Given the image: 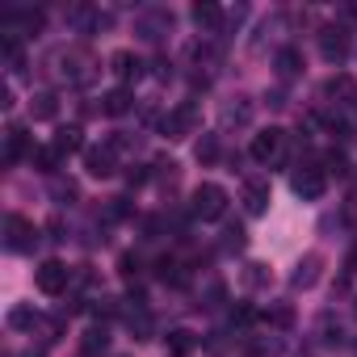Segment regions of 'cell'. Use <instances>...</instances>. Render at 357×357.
<instances>
[{"label": "cell", "instance_id": "7", "mask_svg": "<svg viewBox=\"0 0 357 357\" xmlns=\"http://www.w3.org/2000/svg\"><path fill=\"white\" fill-rule=\"evenodd\" d=\"M324 101H332V105H349V101H357V80L353 76H328L324 80Z\"/></svg>", "mask_w": 357, "mask_h": 357}, {"label": "cell", "instance_id": "30", "mask_svg": "<svg viewBox=\"0 0 357 357\" xmlns=\"http://www.w3.org/2000/svg\"><path fill=\"white\" fill-rule=\"evenodd\" d=\"M126 215H130V202H126V198H109L105 219H126Z\"/></svg>", "mask_w": 357, "mask_h": 357}, {"label": "cell", "instance_id": "8", "mask_svg": "<svg viewBox=\"0 0 357 357\" xmlns=\"http://www.w3.org/2000/svg\"><path fill=\"white\" fill-rule=\"evenodd\" d=\"M84 168H89V176H114V172H118L114 147H109V143H105V147H84Z\"/></svg>", "mask_w": 357, "mask_h": 357}, {"label": "cell", "instance_id": "11", "mask_svg": "<svg viewBox=\"0 0 357 357\" xmlns=\"http://www.w3.org/2000/svg\"><path fill=\"white\" fill-rule=\"evenodd\" d=\"M319 51H324L328 63H340V59L349 55V34H344V30H324V34H319Z\"/></svg>", "mask_w": 357, "mask_h": 357}, {"label": "cell", "instance_id": "9", "mask_svg": "<svg viewBox=\"0 0 357 357\" xmlns=\"http://www.w3.org/2000/svg\"><path fill=\"white\" fill-rule=\"evenodd\" d=\"M319 269H324V257H319V252H307V257L298 261V269L290 273V286H294V290H311V286L319 282Z\"/></svg>", "mask_w": 357, "mask_h": 357}, {"label": "cell", "instance_id": "27", "mask_svg": "<svg viewBox=\"0 0 357 357\" xmlns=\"http://www.w3.org/2000/svg\"><path fill=\"white\" fill-rule=\"evenodd\" d=\"M265 282H269L265 265H244V286H265Z\"/></svg>", "mask_w": 357, "mask_h": 357}, {"label": "cell", "instance_id": "20", "mask_svg": "<svg viewBox=\"0 0 357 357\" xmlns=\"http://www.w3.org/2000/svg\"><path fill=\"white\" fill-rule=\"evenodd\" d=\"M105 344H109V332L105 328H89L84 340H80V353L84 357H97V353H105Z\"/></svg>", "mask_w": 357, "mask_h": 357}, {"label": "cell", "instance_id": "31", "mask_svg": "<svg viewBox=\"0 0 357 357\" xmlns=\"http://www.w3.org/2000/svg\"><path fill=\"white\" fill-rule=\"evenodd\" d=\"M223 236H227V240H223V248H244V227H227Z\"/></svg>", "mask_w": 357, "mask_h": 357}, {"label": "cell", "instance_id": "10", "mask_svg": "<svg viewBox=\"0 0 357 357\" xmlns=\"http://www.w3.org/2000/svg\"><path fill=\"white\" fill-rule=\"evenodd\" d=\"M109 72L122 80V89L130 84V80H139L143 76V59L139 55H130V51H118V55H109Z\"/></svg>", "mask_w": 357, "mask_h": 357}, {"label": "cell", "instance_id": "14", "mask_svg": "<svg viewBox=\"0 0 357 357\" xmlns=\"http://www.w3.org/2000/svg\"><path fill=\"white\" fill-rule=\"evenodd\" d=\"M194 26L206 30V34H215V30L223 26V9L211 5V0H202V5H194Z\"/></svg>", "mask_w": 357, "mask_h": 357}, {"label": "cell", "instance_id": "35", "mask_svg": "<svg viewBox=\"0 0 357 357\" xmlns=\"http://www.w3.org/2000/svg\"><path fill=\"white\" fill-rule=\"evenodd\" d=\"M349 265H353V269H357V252H353V257H349Z\"/></svg>", "mask_w": 357, "mask_h": 357}, {"label": "cell", "instance_id": "33", "mask_svg": "<svg viewBox=\"0 0 357 357\" xmlns=\"http://www.w3.org/2000/svg\"><path fill=\"white\" fill-rule=\"evenodd\" d=\"M328 168H332L336 176H344V172H349V164H344V155H340V151H332V155H328Z\"/></svg>", "mask_w": 357, "mask_h": 357}, {"label": "cell", "instance_id": "1", "mask_svg": "<svg viewBox=\"0 0 357 357\" xmlns=\"http://www.w3.org/2000/svg\"><path fill=\"white\" fill-rule=\"evenodd\" d=\"M190 211H194V219H202V223H211V219H223V211H227V190L223 185H198L194 190V202H190Z\"/></svg>", "mask_w": 357, "mask_h": 357}, {"label": "cell", "instance_id": "32", "mask_svg": "<svg viewBox=\"0 0 357 357\" xmlns=\"http://www.w3.org/2000/svg\"><path fill=\"white\" fill-rule=\"evenodd\" d=\"M80 190H76V181H55V198L63 202V198H76Z\"/></svg>", "mask_w": 357, "mask_h": 357}, {"label": "cell", "instance_id": "6", "mask_svg": "<svg viewBox=\"0 0 357 357\" xmlns=\"http://www.w3.org/2000/svg\"><path fill=\"white\" fill-rule=\"evenodd\" d=\"M9 252H30L34 244H38V231H34V223L30 219H22V215H9Z\"/></svg>", "mask_w": 357, "mask_h": 357}, {"label": "cell", "instance_id": "36", "mask_svg": "<svg viewBox=\"0 0 357 357\" xmlns=\"http://www.w3.org/2000/svg\"><path fill=\"white\" fill-rule=\"evenodd\" d=\"M353 315H357V303H353Z\"/></svg>", "mask_w": 357, "mask_h": 357}, {"label": "cell", "instance_id": "5", "mask_svg": "<svg viewBox=\"0 0 357 357\" xmlns=\"http://www.w3.org/2000/svg\"><path fill=\"white\" fill-rule=\"evenodd\" d=\"M290 190H294L303 202H315V198H324V190H328V176H324V168H298V172L290 176Z\"/></svg>", "mask_w": 357, "mask_h": 357}, {"label": "cell", "instance_id": "3", "mask_svg": "<svg viewBox=\"0 0 357 357\" xmlns=\"http://www.w3.org/2000/svg\"><path fill=\"white\" fill-rule=\"evenodd\" d=\"M68 282H72V269H68L63 261H43V265L34 269V286H38L43 294H63Z\"/></svg>", "mask_w": 357, "mask_h": 357}, {"label": "cell", "instance_id": "28", "mask_svg": "<svg viewBox=\"0 0 357 357\" xmlns=\"http://www.w3.org/2000/svg\"><path fill=\"white\" fill-rule=\"evenodd\" d=\"M9 324H13V328H34V324H38V315H34L30 307H17V311L9 315Z\"/></svg>", "mask_w": 357, "mask_h": 357}, {"label": "cell", "instance_id": "23", "mask_svg": "<svg viewBox=\"0 0 357 357\" xmlns=\"http://www.w3.org/2000/svg\"><path fill=\"white\" fill-rule=\"evenodd\" d=\"M198 340H194V332H185V328H176V332H168V349L176 353V357H185L190 349H194Z\"/></svg>", "mask_w": 357, "mask_h": 357}, {"label": "cell", "instance_id": "17", "mask_svg": "<svg viewBox=\"0 0 357 357\" xmlns=\"http://www.w3.org/2000/svg\"><path fill=\"white\" fill-rule=\"evenodd\" d=\"M30 164L38 168V172H55L59 164H63V151L51 143V147H34V155H30Z\"/></svg>", "mask_w": 357, "mask_h": 357}, {"label": "cell", "instance_id": "19", "mask_svg": "<svg viewBox=\"0 0 357 357\" xmlns=\"http://www.w3.org/2000/svg\"><path fill=\"white\" fill-rule=\"evenodd\" d=\"M30 114H34V122H51V118L59 114V101H55V93H38V97L30 101Z\"/></svg>", "mask_w": 357, "mask_h": 357}, {"label": "cell", "instance_id": "2", "mask_svg": "<svg viewBox=\"0 0 357 357\" xmlns=\"http://www.w3.org/2000/svg\"><path fill=\"white\" fill-rule=\"evenodd\" d=\"M194 126H198V105H194V101L168 109L164 122H160V130H164L168 139H185V135H194Z\"/></svg>", "mask_w": 357, "mask_h": 357}, {"label": "cell", "instance_id": "18", "mask_svg": "<svg viewBox=\"0 0 357 357\" xmlns=\"http://www.w3.org/2000/svg\"><path fill=\"white\" fill-rule=\"evenodd\" d=\"M68 68H72V80H76V84H89V80H93V68H97V63H93V59H89L84 51H72V55H68Z\"/></svg>", "mask_w": 357, "mask_h": 357}, {"label": "cell", "instance_id": "16", "mask_svg": "<svg viewBox=\"0 0 357 357\" xmlns=\"http://www.w3.org/2000/svg\"><path fill=\"white\" fill-rule=\"evenodd\" d=\"M155 278H160V282H168V286H185V282H190L185 265H176L172 257H160V261H155Z\"/></svg>", "mask_w": 357, "mask_h": 357}, {"label": "cell", "instance_id": "13", "mask_svg": "<svg viewBox=\"0 0 357 357\" xmlns=\"http://www.w3.org/2000/svg\"><path fill=\"white\" fill-rule=\"evenodd\" d=\"M244 211L248 215H265L269 211V181H248L244 185Z\"/></svg>", "mask_w": 357, "mask_h": 357}, {"label": "cell", "instance_id": "21", "mask_svg": "<svg viewBox=\"0 0 357 357\" xmlns=\"http://www.w3.org/2000/svg\"><path fill=\"white\" fill-rule=\"evenodd\" d=\"M298 68H303V55H298L294 47H286V51H278V76H282V80H290V76H298Z\"/></svg>", "mask_w": 357, "mask_h": 357}, {"label": "cell", "instance_id": "22", "mask_svg": "<svg viewBox=\"0 0 357 357\" xmlns=\"http://www.w3.org/2000/svg\"><path fill=\"white\" fill-rule=\"evenodd\" d=\"M55 147H59L63 155H72V151H84V139H80V126H63V130L55 135Z\"/></svg>", "mask_w": 357, "mask_h": 357}, {"label": "cell", "instance_id": "4", "mask_svg": "<svg viewBox=\"0 0 357 357\" xmlns=\"http://www.w3.org/2000/svg\"><path fill=\"white\" fill-rule=\"evenodd\" d=\"M252 160L257 164H273V160H282V151H286V130H278V126H269V130H261L257 139H252Z\"/></svg>", "mask_w": 357, "mask_h": 357}, {"label": "cell", "instance_id": "25", "mask_svg": "<svg viewBox=\"0 0 357 357\" xmlns=\"http://www.w3.org/2000/svg\"><path fill=\"white\" fill-rule=\"evenodd\" d=\"M13 22H17L22 30H30V34H34V30H43V22H47V17H43L38 9H22V13H13Z\"/></svg>", "mask_w": 357, "mask_h": 357}, {"label": "cell", "instance_id": "15", "mask_svg": "<svg viewBox=\"0 0 357 357\" xmlns=\"http://www.w3.org/2000/svg\"><path fill=\"white\" fill-rule=\"evenodd\" d=\"M130 105H135L130 89H109V93L101 97V114H109V118H122V114H126Z\"/></svg>", "mask_w": 357, "mask_h": 357}, {"label": "cell", "instance_id": "29", "mask_svg": "<svg viewBox=\"0 0 357 357\" xmlns=\"http://www.w3.org/2000/svg\"><path fill=\"white\" fill-rule=\"evenodd\" d=\"M215 155H219V143H215V135H206V139L198 143V160H202V164H211Z\"/></svg>", "mask_w": 357, "mask_h": 357}, {"label": "cell", "instance_id": "12", "mask_svg": "<svg viewBox=\"0 0 357 357\" xmlns=\"http://www.w3.org/2000/svg\"><path fill=\"white\" fill-rule=\"evenodd\" d=\"M30 160L34 155V147H30V135H26V126H9V135H5V160Z\"/></svg>", "mask_w": 357, "mask_h": 357}, {"label": "cell", "instance_id": "24", "mask_svg": "<svg viewBox=\"0 0 357 357\" xmlns=\"http://www.w3.org/2000/svg\"><path fill=\"white\" fill-rule=\"evenodd\" d=\"M248 118H252V105H248L244 97H240V105H227V109H223V122H227V126H231V122H236V126H244Z\"/></svg>", "mask_w": 357, "mask_h": 357}, {"label": "cell", "instance_id": "26", "mask_svg": "<svg viewBox=\"0 0 357 357\" xmlns=\"http://www.w3.org/2000/svg\"><path fill=\"white\" fill-rule=\"evenodd\" d=\"M139 269H143V261H139V257H135V252H126V257H122V261H118V273H122V278H126V282H135V278H139Z\"/></svg>", "mask_w": 357, "mask_h": 357}, {"label": "cell", "instance_id": "34", "mask_svg": "<svg viewBox=\"0 0 357 357\" xmlns=\"http://www.w3.org/2000/svg\"><path fill=\"white\" fill-rule=\"evenodd\" d=\"M231 324H252V311H248V307H236V311H231Z\"/></svg>", "mask_w": 357, "mask_h": 357}]
</instances>
